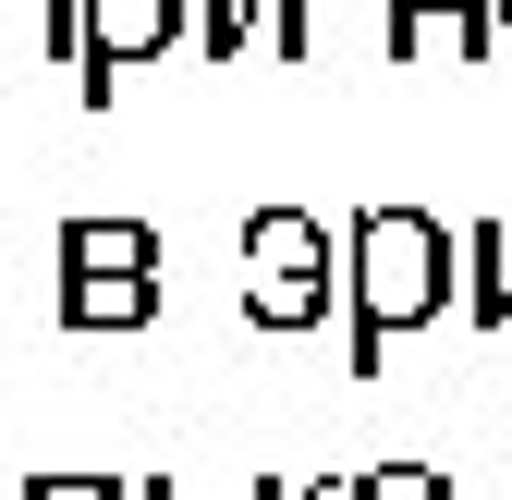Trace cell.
Segmentation results:
<instances>
[{
    "label": "cell",
    "instance_id": "cell-1",
    "mask_svg": "<svg viewBox=\"0 0 512 500\" xmlns=\"http://www.w3.org/2000/svg\"><path fill=\"white\" fill-rule=\"evenodd\" d=\"M464 305V232L427 208H366L342 232V366L378 379L415 330H439Z\"/></svg>",
    "mask_w": 512,
    "mask_h": 500
},
{
    "label": "cell",
    "instance_id": "cell-2",
    "mask_svg": "<svg viewBox=\"0 0 512 500\" xmlns=\"http://www.w3.org/2000/svg\"><path fill=\"white\" fill-rule=\"evenodd\" d=\"M244 318L256 330L342 318V232L317 220V208H256L244 220Z\"/></svg>",
    "mask_w": 512,
    "mask_h": 500
},
{
    "label": "cell",
    "instance_id": "cell-3",
    "mask_svg": "<svg viewBox=\"0 0 512 500\" xmlns=\"http://www.w3.org/2000/svg\"><path fill=\"white\" fill-rule=\"evenodd\" d=\"M61 330H147L159 318V232L147 220H61Z\"/></svg>",
    "mask_w": 512,
    "mask_h": 500
},
{
    "label": "cell",
    "instance_id": "cell-4",
    "mask_svg": "<svg viewBox=\"0 0 512 500\" xmlns=\"http://www.w3.org/2000/svg\"><path fill=\"white\" fill-rule=\"evenodd\" d=\"M183 25H196V0H86V61H74V98L110 110L122 74H147V61L183 49Z\"/></svg>",
    "mask_w": 512,
    "mask_h": 500
},
{
    "label": "cell",
    "instance_id": "cell-5",
    "mask_svg": "<svg viewBox=\"0 0 512 500\" xmlns=\"http://www.w3.org/2000/svg\"><path fill=\"white\" fill-rule=\"evenodd\" d=\"M183 37H196L208 74H220V61H244L256 37H269V61H293V74H305V61H317V0H196V25H183Z\"/></svg>",
    "mask_w": 512,
    "mask_h": 500
},
{
    "label": "cell",
    "instance_id": "cell-6",
    "mask_svg": "<svg viewBox=\"0 0 512 500\" xmlns=\"http://www.w3.org/2000/svg\"><path fill=\"white\" fill-rule=\"evenodd\" d=\"M378 49H391L403 74H415L427 49H439V61H488V49H500V0H391Z\"/></svg>",
    "mask_w": 512,
    "mask_h": 500
},
{
    "label": "cell",
    "instance_id": "cell-7",
    "mask_svg": "<svg viewBox=\"0 0 512 500\" xmlns=\"http://www.w3.org/2000/svg\"><path fill=\"white\" fill-rule=\"evenodd\" d=\"M25 61H86V0H0V74Z\"/></svg>",
    "mask_w": 512,
    "mask_h": 500
},
{
    "label": "cell",
    "instance_id": "cell-8",
    "mask_svg": "<svg viewBox=\"0 0 512 500\" xmlns=\"http://www.w3.org/2000/svg\"><path fill=\"white\" fill-rule=\"evenodd\" d=\"M464 318L476 330H512V220H476L464 232Z\"/></svg>",
    "mask_w": 512,
    "mask_h": 500
},
{
    "label": "cell",
    "instance_id": "cell-9",
    "mask_svg": "<svg viewBox=\"0 0 512 500\" xmlns=\"http://www.w3.org/2000/svg\"><path fill=\"white\" fill-rule=\"evenodd\" d=\"M354 500H464L439 464H354Z\"/></svg>",
    "mask_w": 512,
    "mask_h": 500
},
{
    "label": "cell",
    "instance_id": "cell-10",
    "mask_svg": "<svg viewBox=\"0 0 512 500\" xmlns=\"http://www.w3.org/2000/svg\"><path fill=\"white\" fill-rule=\"evenodd\" d=\"M25 500H135V488L98 476V464H37V476H25Z\"/></svg>",
    "mask_w": 512,
    "mask_h": 500
},
{
    "label": "cell",
    "instance_id": "cell-11",
    "mask_svg": "<svg viewBox=\"0 0 512 500\" xmlns=\"http://www.w3.org/2000/svg\"><path fill=\"white\" fill-rule=\"evenodd\" d=\"M293 500H354V476H293Z\"/></svg>",
    "mask_w": 512,
    "mask_h": 500
},
{
    "label": "cell",
    "instance_id": "cell-12",
    "mask_svg": "<svg viewBox=\"0 0 512 500\" xmlns=\"http://www.w3.org/2000/svg\"><path fill=\"white\" fill-rule=\"evenodd\" d=\"M135 500H183V476H135Z\"/></svg>",
    "mask_w": 512,
    "mask_h": 500
},
{
    "label": "cell",
    "instance_id": "cell-13",
    "mask_svg": "<svg viewBox=\"0 0 512 500\" xmlns=\"http://www.w3.org/2000/svg\"><path fill=\"white\" fill-rule=\"evenodd\" d=\"M256 500H293V476H256Z\"/></svg>",
    "mask_w": 512,
    "mask_h": 500
},
{
    "label": "cell",
    "instance_id": "cell-14",
    "mask_svg": "<svg viewBox=\"0 0 512 500\" xmlns=\"http://www.w3.org/2000/svg\"><path fill=\"white\" fill-rule=\"evenodd\" d=\"M500 37H512V0H500Z\"/></svg>",
    "mask_w": 512,
    "mask_h": 500
}]
</instances>
